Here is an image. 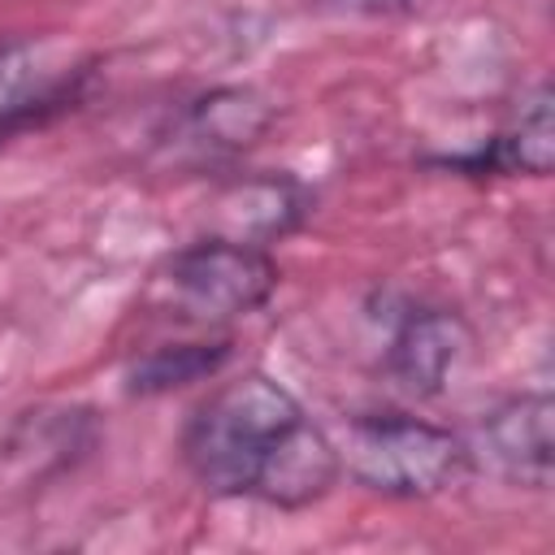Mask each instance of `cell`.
<instances>
[{
	"mask_svg": "<svg viewBox=\"0 0 555 555\" xmlns=\"http://www.w3.org/2000/svg\"><path fill=\"white\" fill-rule=\"evenodd\" d=\"M304 416V403L278 377L243 373L186 416L182 464L212 499H251L264 464Z\"/></svg>",
	"mask_w": 555,
	"mask_h": 555,
	"instance_id": "1",
	"label": "cell"
},
{
	"mask_svg": "<svg viewBox=\"0 0 555 555\" xmlns=\"http://www.w3.org/2000/svg\"><path fill=\"white\" fill-rule=\"evenodd\" d=\"M343 473L386 499H429L468 473L464 434L421 416H356L338 447Z\"/></svg>",
	"mask_w": 555,
	"mask_h": 555,
	"instance_id": "2",
	"label": "cell"
},
{
	"mask_svg": "<svg viewBox=\"0 0 555 555\" xmlns=\"http://www.w3.org/2000/svg\"><path fill=\"white\" fill-rule=\"evenodd\" d=\"M160 282L186 317L230 321V317H247L264 308L282 282V269L269 256V247L208 234V238L178 247L165 260Z\"/></svg>",
	"mask_w": 555,
	"mask_h": 555,
	"instance_id": "3",
	"label": "cell"
},
{
	"mask_svg": "<svg viewBox=\"0 0 555 555\" xmlns=\"http://www.w3.org/2000/svg\"><path fill=\"white\" fill-rule=\"evenodd\" d=\"M468 464H486L494 477L529 490H546L555 473V403L546 390L512 395L481 412L477 429L464 438Z\"/></svg>",
	"mask_w": 555,
	"mask_h": 555,
	"instance_id": "4",
	"label": "cell"
},
{
	"mask_svg": "<svg viewBox=\"0 0 555 555\" xmlns=\"http://www.w3.org/2000/svg\"><path fill=\"white\" fill-rule=\"evenodd\" d=\"M473 343V330L460 312L451 308H416L399 321V330L386 343V377L412 395V399H429L447 386V377L455 373V364L464 360Z\"/></svg>",
	"mask_w": 555,
	"mask_h": 555,
	"instance_id": "5",
	"label": "cell"
},
{
	"mask_svg": "<svg viewBox=\"0 0 555 555\" xmlns=\"http://www.w3.org/2000/svg\"><path fill=\"white\" fill-rule=\"evenodd\" d=\"M308 212H312L308 186L299 178H291V173L264 169V173L234 178V182H225L217 191V199H212V234L269 247L278 238L295 234Z\"/></svg>",
	"mask_w": 555,
	"mask_h": 555,
	"instance_id": "6",
	"label": "cell"
},
{
	"mask_svg": "<svg viewBox=\"0 0 555 555\" xmlns=\"http://www.w3.org/2000/svg\"><path fill=\"white\" fill-rule=\"evenodd\" d=\"M438 165L464 169V173H520V178H546L555 169V95L546 82L520 95L507 126L468 156H442Z\"/></svg>",
	"mask_w": 555,
	"mask_h": 555,
	"instance_id": "7",
	"label": "cell"
},
{
	"mask_svg": "<svg viewBox=\"0 0 555 555\" xmlns=\"http://www.w3.org/2000/svg\"><path fill=\"white\" fill-rule=\"evenodd\" d=\"M338 477H343L338 442L312 416H304L282 438V447L273 451V460L264 464L251 499H260L269 507H282V512H295V507H308V503L325 499L338 486Z\"/></svg>",
	"mask_w": 555,
	"mask_h": 555,
	"instance_id": "8",
	"label": "cell"
},
{
	"mask_svg": "<svg viewBox=\"0 0 555 555\" xmlns=\"http://www.w3.org/2000/svg\"><path fill=\"white\" fill-rule=\"evenodd\" d=\"M278 108L256 87H212L195 95L182 113V134L204 152H243L251 147L269 126Z\"/></svg>",
	"mask_w": 555,
	"mask_h": 555,
	"instance_id": "9",
	"label": "cell"
},
{
	"mask_svg": "<svg viewBox=\"0 0 555 555\" xmlns=\"http://www.w3.org/2000/svg\"><path fill=\"white\" fill-rule=\"evenodd\" d=\"M230 360V343H165L152 347L147 356H139L126 369V395H169L178 386L217 377L221 364Z\"/></svg>",
	"mask_w": 555,
	"mask_h": 555,
	"instance_id": "10",
	"label": "cell"
},
{
	"mask_svg": "<svg viewBox=\"0 0 555 555\" xmlns=\"http://www.w3.org/2000/svg\"><path fill=\"white\" fill-rule=\"evenodd\" d=\"M43 48L30 39H0V113L17 117L35 100H52L56 91H43Z\"/></svg>",
	"mask_w": 555,
	"mask_h": 555,
	"instance_id": "11",
	"label": "cell"
},
{
	"mask_svg": "<svg viewBox=\"0 0 555 555\" xmlns=\"http://www.w3.org/2000/svg\"><path fill=\"white\" fill-rule=\"evenodd\" d=\"M338 9H347V13H408V9H416L421 0H334Z\"/></svg>",
	"mask_w": 555,
	"mask_h": 555,
	"instance_id": "12",
	"label": "cell"
}]
</instances>
